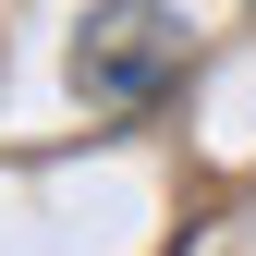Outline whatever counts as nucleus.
I'll return each instance as SVG.
<instances>
[{
  "instance_id": "obj_1",
  "label": "nucleus",
  "mask_w": 256,
  "mask_h": 256,
  "mask_svg": "<svg viewBox=\"0 0 256 256\" xmlns=\"http://www.w3.org/2000/svg\"><path fill=\"white\" fill-rule=\"evenodd\" d=\"M171 74H183V12H158V0H98L74 24V98L86 110H146Z\"/></svg>"
}]
</instances>
